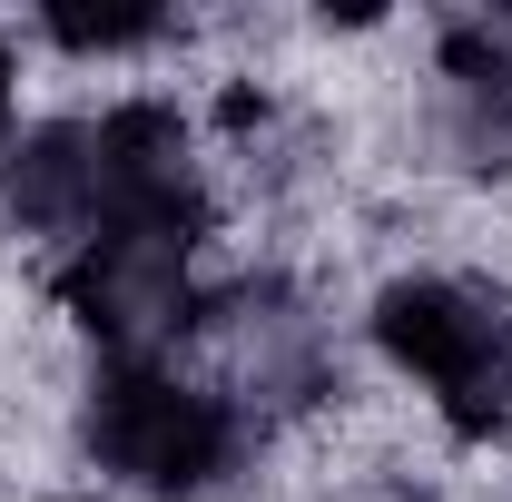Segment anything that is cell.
I'll return each mask as SVG.
<instances>
[{"label": "cell", "mask_w": 512, "mask_h": 502, "mask_svg": "<svg viewBox=\"0 0 512 502\" xmlns=\"http://www.w3.org/2000/svg\"><path fill=\"white\" fill-rule=\"evenodd\" d=\"M375 345L444 404L453 434H493L512 414V306L463 276H404L375 296Z\"/></svg>", "instance_id": "1"}, {"label": "cell", "mask_w": 512, "mask_h": 502, "mask_svg": "<svg viewBox=\"0 0 512 502\" xmlns=\"http://www.w3.org/2000/svg\"><path fill=\"white\" fill-rule=\"evenodd\" d=\"M89 453L138 493H207L237 463V414L227 394L178 384L158 365H109L89 394Z\"/></svg>", "instance_id": "2"}, {"label": "cell", "mask_w": 512, "mask_h": 502, "mask_svg": "<svg viewBox=\"0 0 512 502\" xmlns=\"http://www.w3.org/2000/svg\"><path fill=\"white\" fill-rule=\"evenodd\" d=\"M158 30H168L158 10H50V40L60 50H138Z\"/></svg>", "instance_id": "3"}, {"label": "cell", "mask_w": 512, "mask_h": 502, "mask_svg": "<svg viewBox=\"0 0 512 502\" xmlns=\"http://www.w3.org/2000/svg\"><path fill=\"white\" fill-rule=\"evenodd\" d=\"M0 138H10V50H0Z\"/></svg>", "instance_id": "4"}]
</instances>
